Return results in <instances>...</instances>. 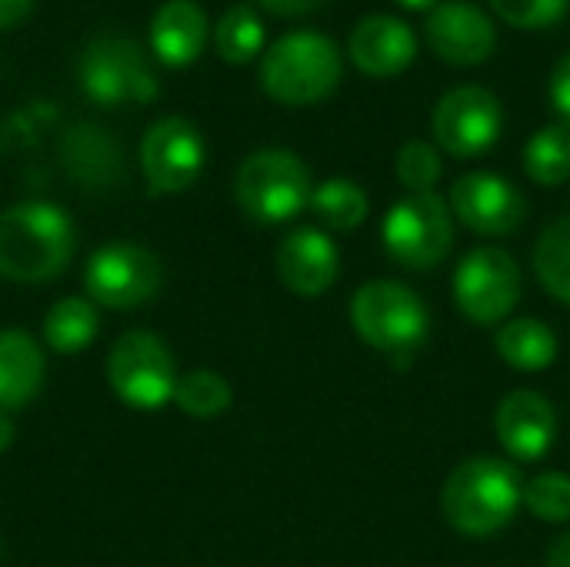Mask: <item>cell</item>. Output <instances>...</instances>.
I'll list each match as a JSON object with an SVG mask.
<instances>
[{
	"mask_svg": "<svg viewBox=\"0 0 570 567\" xmlns=\"http://www.w3.org/2000/svg\"><path fill=\"white\" fill-rule=\"evenodd\" d=\"M451 214L484 237H504L514 234L528 217L524 194L501 174L474 170L454 180L451 187Z\"/></svg>",
	"mask_w": 570,
	"mask_h": 567,
	"instance_id": "4fadbf2b",
	"label": "cell"
},
{
	"mask_svg": "<svg viewBox=\"0 0 570 567\" xmlns=\"http://www.w3.org/2000/svg\"><path fill=\"white\" fill-rule=\"evenodd\" d=\"M381 241L387 254L407 271H431L438 267L454 244V214L444 197L431 194H407L401 197L384 224Z\"/></svg>",
	"mask_w": 570,
	"mask_h": 567,
	"instance_id": "ba28073f",
	"label": "cell"
},
{
	"mask_svg": "<svg viewBox=\"0 0 570 567\" xmlns=\"http://www.w3.org/2000/svg\"><path fill=\"white\" fill-rule=\"evenodd\" d=\"M311 174L304 160L284 147H264L244 157L234 177L240 211L257 224H284L311 207Z\"/></svg>",
	"mask_w": 570,
	"mask_h": 567,
	"instance_id": "5b68a950",
	"label": "cell"
},
{
	"mask_svg": "<svg viewBox=\"0 0 570 567\" xmlns=\"http://www.w3.org/2000/svg\"><path fill=\"white\" fill-rule=\"evenodd\" d=\"M160 284H164L160 257L134 241L100 244L83 267L87 297L97 307H110V311H134L154 301Z\"/></svg>",
	"mask_w": 570,
	"mask_h": 567,
	"instance_id": "9c48e42d",
	"label": "cell"
},
{
	"mask_svg": "<svg viewBox=\"0 0 570 567\" xmlns=\"http://www.w3.org/2000/svg\"><path fill=\"white\" fill-rule=\"evenodd\" d=\"M534 274L554 301L570 304V214L554 217L541 231L534 244Z\"/></svg>",
	"mask_w": 570,
	"mask_h": 567,
	"instance_id": "cb8c5ba5",
	"label": "cell"
},
{
	"mask_svg": "<svg viewBox=\"0 0 570 567\" xmlns=\"http://www.w3.org/2000/svg\"><path fill=\"white\" fill-rule=\"evenodd\" d=\"M344 60L337 43L321 30H291L264 50L261 87L287 107H311L334 94Z\"/></svg>",
	"mask_w": 570,
	"mask_h": 567,
	"instance_id": "3957f363",
	"label": "cell"
},
{
	"mask_svg": "<svg viewBox=\"0 0 570 567\" xmlns=\"http://www.w3.org/2000/svg\"><path fill=\"white\" fill-rule=\"evenodd\" d=\"M347 57L367 77H397L417 57L414 30L391 13H367L347 37Z\"/></svg>",
	"mask_w": 570,
	"mask_h": 567,
	"instance_id": "e0dca14e",
	"label": "cell"
},
{
	"mask_svg": "<svg viewBox=\"0 0 570 567\" xmlns=\"http://www.w3.org/2000/svg\"><path fill=\"white\" fill-rule=\"evenodd\" d=\"M13 438H17V428H13V418L7 411H0V454H7L13 448Z\"/></svg>",
	"mask_w": 570,
	"mask_h": 567,
	"instance_id": "e575fe53",
	"label": "cell"
},
{
	"mask_svg": "<svg viewBox=\"0 0 570 567\" xmlns=\"http://www.w3.org/2000/svg\"><path fill=\"white\" fill-rule=\"evenodd\" d=\"M351 328L387 358H414L431 334L424 301L401 281H367L351 297Z\"/></svg>",
	"mask_w": 570,
	"mask_h": 567,
	"instance_id": "277c9868",
	"label": "cell"
},
{
	"mask_svg": "<svg viewBox=\"0 0 570 567\" xmlns=\"http://www.w3.org/2000/svg\"><path fill=\"white\" fill-rule=\"evenodd\" d=\"M428 47L458 67H478L498 50V30L488 10L471 0H444L424 20Z\"/></svg>",
	"mask_w": 570,
	"mask_h": 567,
	"instance_id": "5bb4252c",
	"label": "cell"
},
{
	"mask_svg": "<svg viewBox=\"0 0 570 567\" xmlns=\"http://www.w3.org/2000/svg\"><path fill=\"white\" fill-rule=\"evenodd\" d=\"M494 13L521 30H544L564 20L570 0H491Z\"/></svg>",
	"mask_w": 570,
	"mask_h": 567,
	"instance_id": "f546056e",
	"label": "cell"
},
{
	"mask_svg": "<svg viewBox=\"0 0 570 567\" xmlns=\"http://www.w3.org/2000/svg\"><path fill=\"white\" fill-rule=\"evenodd\" d=\"M207 164V144L187 117H160L140 140V170L150 194H184Z\"/></svg>",
	"mask_w": 570,
	"mask_h": 567,
	"instance_id": "7c38bea8",
	"label": "cell"
},
{
	"mask_svg": "<svg viewBox=\"0 0 570 567\" xmlns=\"http://www.w3.org/2000/svg\"><path fill=\"white\" fill-rule=\"evenodd\" d=\"M210 37L207 13L197 0H167L150 20V50L167 70L190 67Z\"/></svg>",
	"mask_w": 570,
	"mask_h": 567,
	"instance_id": "d6986e66",
	"label": "cell"
},
{
	"mask_svg": "<svg viewBox=\"0 0 570 567\" xmlns=\"http://www.w3.org/2000/svg\"><path fill=\"white\" fill-rule=\"evenodd\" d=\"M107 381L134 411H160L177 394V361L154 331H124L107 354Z\"/></svg>",
	"mask_w": 570,
	"mask_h": 567,
	"instance_id": "52a82bcc",
	"label": "cell"
},
{
	"mask_svg": "<svg viewBox=\"0 0 570 567\" xmlns=\"http://www.w3.org/2000/svg\"><path fill=\"white\" fill-rule=\"evenodd\" d=\"M100 331V314L90 297H60L43 314V341L53 354H80L94 344Z\"/></svg>",
	"mask_w": 570,
	"mask_h": 567,
	"instance_id": "7402d4cb",
	"label": "cell"
},
{
	"mask_svg": "<svg viewBox=\"0 0 570 567\" xmlns=\"http://www.w3.org/2000/svg\"><path fill=\"white\" fill-rule=\"evenodd\" d=\"M33 3H37V0H0V30L20 27V23L30 17Z\"/></svg>",
	"mask_w": 570,
	"mask_h": 567,
	"instance_id": "d6a6232c",
	"label": "cell"
},
{
	"mask_svg": "<svg viewBox=\"0 0 570 567\" xmlns=\"http://www.w3.org/2000/svg\"><path fill=\"white\" fill-rule=\"evenodd\" d=\"M494 431H498V441L508 451V458H514L521 465H534L558 441V411L541 391L518 388V391L504 394V401L498 404Z\"/></svg>",
	"mask_w": 570,
	"mask_h": 567,
	"instance_id": "9a60e30c",
	"label": "cell"
},
{
	"mask_svg": "<svg viewBox=\"0 0 570 567\" xmlns=\"http://www.w3.org/2000/svg\"><path fill=\"white\" fill-rule=\"evenodd\" d=\"M494 348L514 371H544L558 361V334L538 317H511L498 328Z\"/></svg>",
	"mask_w": 570,
	"mask_h": 567,
	"instance_id": "44dd1931",
	"label": "cell"
},
{
	"mask_svg": "<svg viewBox=\"0 0 570 567\" xmlns=\"http://www.w3.org/2000/svg\"><path fill=\"white\" fill-rule=\"evenodd\" d=\"M254 3L277 17H304V13H314L317 7H324L327 0H254Z\"/></svg>",
	"mask_w": 570,
	"mask_h": 567,
	"instance_id": "1f68e13d",
	"label": "cell"
},
{
	"mask_svg": "<svg viewBox=\"0 0 570 567\" xmlns=\"http://www.w3.org/2000/svg\"><path fill=\"white\" fill-rule=\"evenodd\" d=\"M77 80L83 94L100 107L150 104L160 94V80L154 77L140 43L117 30L97 33L83 43Z\"/></svg>",
	"mask_w": 570,
	"mask_h": 567,
	"instance_id": "8992f818",
	"label": "cell"
},
{
	"mask_svg": "<svg viewBox=\"0 0 570 567\" xmlns=\"http://www.w3.org/2000/svg\"><path fill=\"white\" fill-rule=\"evenodd\" d=\"M524 170L534 184L544 187H561L570 180V127H541L524 147Z\"/></svg>",
	"mask_w": 570,
	"mask_h": 567,
	"instance_id": "484cf974",
	"label": "cell"
},
{
	"mask_svg": "<svg viewBox=\"0 0 570 567\" xmlns=\"http://www.w3.org/2000/svg\"><path fill=\"white\" fill-rule=\"evenodd\" d=\"M47 378V354L40 341L27 331H0V411L27 408Z\"/></svg>",
	"mask_w": 570,
	"mask_h": 567,
	"instance_id": "ffe728a7",
	"label": "cell"
},
{
	"mask_svg": "<svg viewBox=\"0 0 570 567\" xmlns=\"http://www.w3.org/2000/svg\"><path fill=\"white\" fill-rule=\"evenodd\" d=\"M521 495L524 481L518 478L514 465L478 454L451 471L441 495V508L458 535L481 541L504 531L514 521Z\"/></svg>",
	"mask_w": 570,
	"mask_h": 567,
	"instance_id": "7a4b0ae2",
	"label": "cell"
},
{
	"mask_svg": "<svg viewBox=\"0 0 570 567\" xmlns=\"http://www.w3.org/2000/svg\"><path fill=\"white\" fill-rule=\"evenodd\" d=\"M230 401H234V391H230L227 378L217 374V371H207V368L187 371L177 381V394H174V404L187 418H197V421L224 414L230 408Z\"/></svg>",
	"mask_w": 570,
	"mask_h": 567,
	"instance_id": "4316f807",
	"label": "cell"
},
{
	"mask_svg": "<svg viewBox=\"0 0 570 567\" xmlns=\"http://www.w3.org/2000/svg\"><path fill=\"white\" fill-rule=\"evenodd\" d=\"M454 301L458 311L478 324H504L521 301V267L501 247H474L454 271Z\"/></svg>",
	"mask_w": 570,
	"mask_h": 567,
	"instance_id": "30bf717a",
	"label": "cell"
},
{
	"mask_svg": "<svg viewBox=\"0 0 570 567\" xmlns=\"http://www.w3.org/2000/svg\"><path fill=\"white\" fill-rule=\"evenodd\" d=\"M397 180L407 194H431L441 180V154L428 140H407L397 150Z\"/></svg>",
	"mask_w": 570,
	"mask_h": 567,
	"instance_id": "f1b7e54d",
	"label": "cell"
},
{
	"mask_svg": "<svg viewBox=\"0 0 570 567\" xmlns=\"http://www.w3.org/2000/svg\"><path fill=\"white\" fill-rule=\"evenodd\" d=\"M551 104L561 114V120L570 124V53H564L551 74Z\"/></svg>",
	"mask_w": 570,
	"mask_h": 567,
	"instance_id": "4dcf8cb0",
	"label": "cell"
},
{
	"mask_svg": "<svg viewBox=\"0 0 570 567\" xmlns=\"http://www.w3.org/2000/svg\"><path fill=\"white\" fill-rule=\"evenodd\" d=\"M277 277L297 297H321L341 271V254L321 227H297L277 244Z\"/></svg>",
	"mask_w": 570,
	"mask_h": 567,
	"instance_id": "2e32d148",
	"label": "cell"
},
{
	"mask_svg": "<svg viewBox=\"0 0 570 567\" xmlns=\"http://www.w3.org/2000/svg\"><path fill=\"white\" fill-rule=\"evenodd\" d=\"M548 567H570V531L558 535L554 545L548 548Z\"/></svg>",
	"mask_w": 570,
	"mask_h": 567,
	"instance_id": "836d02e7",
	"label": "cell"
},
{
	"mask_svg": "<svg viewBox=\"0 0 570 567\" xmlns=\"http://www.w3.org/2000/svg\"><path fill=\"white\" fill-rule=\"evenodd\" d=\"M311 211L321 217L324 227L331 231H354L367 221L371 214V201L364 194V187H357L347 177H331L324 184L314 187L311 194Z\"/></svg>",
	"mask_w": 570,
	"mask_h": 567,
	"instance_id": "d4e9b609",
	"label": "cell"
},
{
	"mask_svg": "<svg viewBox=\"0 0 570 567\" xmlns=\"http://www.w3.org/2000/svg\"><path fill=\"white\" fill-rule=\"evenodd\" d=\"M77 251V227L60 204L20 201L0 211V277L43 284L67 271Z\"/></svg>",
	"mask_w": 570,
	"mask_h": 567,
	"instance_id": "6da1fadb",
	"label": "cell"
},
{
	"mask_svg": "<svg viewBox=\"0 0 570 567\" xmlns=\"http://www.w3.org/2000/svg\"><path fill=\"white\" fill-rule=\"evenodd\" d=\"M521 505L544 525H568L570 521V475L544 471L524 485Z\"/></svg>",
	"mask_w": 570,
	"mask_h": 567,
	"instance_id": "83f0119b",
	"label": "cell"
},
{
	"mask_svg": "<svg viewBox=\"0 0 570 567\" xmlns=\"http://www.w3.org/2000/svg\"><path fill=\"white\" fill-rule=\"evenodd\" d=\"M60 164H63L67 177L87 190H110L124 177L120 140L94 120H80L63 130Z\"/></svg>",
	"mask_w": 570,
	"mask_h": 567,
	"instance_id": "ac0fdd59",
	"label": "cell"
},
{
	"mask_svg": "<svg viewBox=\"0 0 570 567\" xmlns=\"http://www.w3.org/2000/svg\"><path fill=\"white\" fill-rule=\"evenodd\" d=\"M264 43H267V30L250 3L227 7L220 13V20L214 23V50L220 60H227L234 67L250 63L264 50Z\"/></svg>",
	"mask_w": 570,
	"mask_h": 567,
	"instance_id": "603a6c76",
	"label": "cell"
},
{
	"mask_svg": "<svg viewBox=\"0 0 570 567\" xmlns=\"http://www.w3.org/2000/svg\"><path fill=\"white\" fill-rule=\"evenodd\" d=\"M397 3H401L404 10H428V13L438 7V0H397Z\"/></svg>",
	"mask_w": 570,
	"mask_h": 567,
	"instance_id": "d590c367",
	"label": "cell"
},
{
	"mask_svg": "<svg viewBox=\"0 0 570 567\" xmlns=\"http://www.w3.org/2000/svg\"><path fill=\"white\" fill-rule=\"evenodd\" d=\"M504 127L501 100L481 84H461L448 90L431 114V134L441 150L451 157H481L488 154Z\"/></svg>",
	"mask_w": 570,
	"mask_h": 567,
	"instance_id": "8fae6325",
	"label": "cell"
}]
</instances>
